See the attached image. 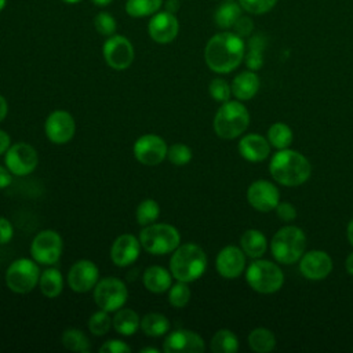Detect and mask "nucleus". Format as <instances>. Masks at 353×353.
<instances>
[{"instance_id":"nucleus-1","label":"nucleus","mask_w":353,"mask_h":353,"mask_svg":"<svg viewBox=\"0 0 353 353\" xmlns=\"http://www.w3.org/2000/svg\"><path fill=\"white\" fill-rule=\"evenodd\" d=\"M245 43L233 30H222L214 34L205 44L204 59L207 66L219 74L230 73L244 59Z\"/></svg>"},{"instance_id":"nucleus-2","label":"nucleus","mask_w":353,"mask_h":353,"mask_svg":"<svg viewBox=\"0 0 353 353\" xmlns=\"http://www.w3.org/2000/svg\"><path fill=\"white\" fill-rule=\"evenodd\" d=\"M269 171L280 185L299 186L309 179L312 167L303 154L287 148L272 157Z\"/></svg>"},{"instance_id":"nucleus-3","label":"nucleus","mask_w":353,"mask_h":353,"mask_svg":"<svg viewBox=\"0 0 353 353\" xmlns=\"http://www.w3.org/2000/svg\"><path fill=\"white\" fill-rule=\"evenodd\" d=\"M207 269V256L201 247L193 243L179 244L171 255L170 272L171 274L185 283L200 279Z\"/></svg>"},{"instance_id":"nucleus-4","label":"nucleus","mask_w":353,"mask_h":353,"mask_svg":"<svg viewBox=\"0 0 353 353\" xmlns=\"http://www.w3.org/2000/svg\"><path fill=\"white\" fill-rule=\"evenodd\" d=\"M248 124V110L240 101L223 102L214 117V131L222 139L240 137L247 130Z\"/></svg>"},{"instance_id":"nucleus-5","label":"nucleus","mask_w":353,"mask_h":353,"mask_svg":"<svg viewBox=\"0 0 353 353\" xmlns=\"http://www.w3.org/2000/svg\"><path fill=\"white\" fill-rule=\"evenodd\" d=\"M306 248V236L303 230L294 225L281 228L270 241L273 258L280 263H294L303 255Z\"/></svg>"},{"instance_id":"nucleus-6","label":"nucleus","mask_w":353,"mask_h":353,"mask_svg":"<svg viewBox=\"0 0 353 353\" xmlns=\"http://www.w3.org/2000/svg\"><path fill=\"white\" fill-rule=\"evenodd\" d=\"M139 241L145 251L153 255H164L172 252L181 243L176 228L168 223H150L143 226L139 233Z\"/></svg>"},{"instance_id":"nucleus-7","label":"nucleus","mask_w":353,"mask_h":353,"mask_svg":"<svg viewBox=\"0 0 353 353\" xmlns=\"http://www.w3.org/2000/svg\"><path fill=\"white\" fill-rule=\"evenodd\" d=\"M245 279L250 287L261 294L276 292L284 283V274L281 269L276 263L259 258L248 266Z\"/></svg>"},{"instance_id":"nucleus-8","label":"nucleus","mask_w":353,"mask_h":353,"mask_svg":"<svg viewBox=\"0 0 353 353\" xmlns=\"http://www.w3.org/2000/svg\"><path fill=\"white\" fill-rule=\"evenodd\" d=\"M40 270L37 262L28 258H19L11 262L6 272L7 287L17 294L30 292L39 283Z\"/></svg>"},{"instance_id":"nucleus-9","label":"nucleus","mask_w":353,"mask_h":353,"mask_svg":"<svg viewBox=\"0 0 353 353\" xmlns=\"http://www.w3.org/2000/svg\"><path fill=\"white\" fill-rule=\"evenodd\" d=\"M128 298L125 284L116 277H105L94 287V301L105 312H116L124 306Z\"/></svg>"},{"instance_id":"nucleus-10","label":"nucleus","mask_w":353,"mask_h":353,"mask_svg":"<svg viewBox=\"0 0 353 353\" xmlns=\"http://www.w3.org/2000/svg\"><path fill=\"white\" fill-rule=\"evenodd\" d=\"M32 258L40 265H54L62 255V237L52 229L39 232L30 244Z\"/></svg>"},{"instance_id":"nucleus-11","label":"nucleus","mask_w":353,"mask_h":353,"mask_svg":"<svg viewBox=\"0 0 353 353\" xmlns=\"http://www.w3.org/2000/svg\"><path fill=\"white\" fill-rule=\"evenodd\" d=\"M102 55L105 62L114 70H124L131 66L134 61V46L123 34L109 36L102 46Z\"/></svg>"},{"instance_id":"nucleus-12","label":"nucleus","mask_w":353,"mask_h":353,"mask_svg":"<svg viewBox=\"0 0 353 353\" xmlns=\"http://www.w3.org/2000/svg\"><path fill=\"white\" fill-rule=\"evenodd\" d=\"M4 164L12 175L23 176L36 170L39 164V154L32 145L26 142H17L6 152Z\"/></svg>"},{"instance_id":"nucleus-13","label":"nucleus","mask_w":353,"mask_h":353,"mask_svg":"<svg viewBox=\"0 0 353 353\" xmlns=\"http://www.w3.org/2000/svg\"><path fill=\"white\" fill-rule=\"evenodd\" d=\"M168 146L165 141L154 134L139 137L132 148L134 157L143 165H157L167 157Z\"/></svg>"},{"instance_id":"nucleus-14","label":"nucleus","mask_w":353,"mask_h":353,"mask_svg":"<svg viewBox=\"0 0 353 353\" xmlns=\"http://www.w3.org/2000/svg\"><path fill=\"white\" fill-rule=\"evenodd\" d=\"M148 33L153 41L159 44H168L174 41L179 33V21L175 14L160 10L150 17Z\"/></svg>"},{"instance_id":"nucleus-15","label":"nucleus","mask_w":353,"mask_h":353,"mask_svg":"<svg viewBox=\"0 0 353 353\" xmlns=\"http://www.w3.org/2000/svg\"><path fill=\"white\" fill-rule=\"evenodd\" d=\"M46 137L57 145L69 142L76 131L73 116L66 110H54L44 123Z\"/></svg>"},{"instance_id":"nucleus-16","label":"nucleus","mask_w":353,"mask_h":353,"mask_svg":"<svg viewBox=\"0 0 353 353\" xmlns=\"http://www.w3.org/2000/svg\"><path fill=\"white\" fill-rule=\"evenodd\" d=\"M247 200L252 208L261 212H269L279 204L280 192L272 182L259 179L248 186Z\"/></svg>"},{"instance_id":"nucleus-17","label":"nucleus","mask_w":353,"mask_h":353,"mask_svg":"<svg viewBox=\"0 0 353 353\" xmlns=\"http://www.w3.org/2000/svg\"><path fill=\"white\" fill-rule=\"evenodd\" d=\"M99 279V270L92 261L80 259L72 265L68 272V284L76 292L92 290Z\"/></svg>"},{"instance_id":"nucleus-18","label":"nucleus","mask_w":353,"mask_h":353,"mask_svg":"<svg viewBox=\"0 0 353 353\" xmlns=\"http://www.w3.org/2000/svg\"><path fill=\"white\" fill-rule=\"evenodd\" d=\"M299 270L305 279L323 280L332 270V259L325 251L312 250L301 256Z\"/></svg>"},{"instance_id":"nucleus-19","label":"nucleus","mask_w":353,"mask_h":353,"mask_svg":"<svg viewBox=\"0 0 353 353\" xmlns=\"http://www.w3.org/2000/svg\"><path fill=\"white\" fill-rule=\"evenodd\" d=\"M205 345L203 338L190 330H175L167 335L163 350L165 353H201Z\"/></svg>"},{"instance_id":"nucleus-20","label":"nucleus","mask_w":353,"mask_h":353,"mask_svg":"<svg viewBox=\"0 0 353 353\" xmlns=\"http://www.w3.org/2000/svg\"><path fill=\"white\" fill-rule=\"evenodd\" d=\"M215 266L222 277L237 279L245 268V254L236 245H226L218 252Z\"/></svg>"},{"instance_id":"nucleus-21","label":"nucleus","mask_w":353,"mask_h":353,"mask_svg":"<svg viewBox=\"0 0 353 353\" xmlns=\"http://www.w3.org/2000/svg\"><path fill=\"white\" fill-rule=\"evenodd\" d=\"M141 252V241L130 233L119 236L110 247V259L119 268L134 263Z\"/></svg>"},{"instance_id":"nucleus-22","label":"nucleus","mask_w":353,"mask_h":353,"mask_svg":"<svg viewBox=\"0 0 353 353\" xmlns=\"http://www.w3.org/2000/svg\"><path fill=\"white\" fill-rule=\"evenodd\" d=\"M239 152L243 159L252 163H259L269 156L270 143L259 134H247L239 142Z\"/></svg>"},{"instance_id":"nucleus-23","label":"nucleus","mask_w":353,"mask_h":353,"mask_svg":"<svg viewBox=\"0 0 353 353\" xmlns=\"http://www.w3.org/2000/svg\"><path fill=\"white\" fill-rule=\"evenodd\" d=\"M230 87L232 94L239 101H248L259 90V77L254 70H244L233 79Z\"/></svg>"},{"instance_id":"nucleus-24","label":"nucleus","mask_w":353,"mask_h":353,"mask_svg":"<svg viewBox=\"0 0 353 353\" xmlns=\"http://www.w3.org/2000/svg\"><path fill=\"white\" fill-rule=\"evenodd\" d=\"M171 272H168L163 266L153 265L143 272L142 281L146 290L154 294H160L168 291V288L171 287Z\"/></svg>"},{"instance_id":"nucleus-25","label":"nucleus","mask_w":353,"mask_h":353,"mask_svg":"<svg viewBox=\"0 0 353 353\" xmlns=\"http://www.w3.org/2000/svg\"><path fill=\"white\" fill-rule=\"evenodd\" d=\"M112 327L124 336H131L137 332L138 327H141V319L138 313L128 307H120L116 310L112 319Z\"/></svg>"},{"instance_id":"nucleus-26","label":"nucleus","mask_w":353,"mask_h":353,"mask_svg":"<svg viewBox=\"0 0 353 353\" xmlns=\"http://www.w3.org/2000/svg\"><path fill=\"white\" fill-rule=\"evenodd\" d=\"M243 8L234 0L223 1L219 4L214 12V22L222 30H229L233 28L236 21L243 15Z\"/></svg>"},{"instance_id":"nucleus-27","label":"nucleus","mask_w":353,"mask_h":353,"mask_svg":"<svg viewBox=\"0 0 353 353\" xmlns=\"http://www.w3.org/2000/svg\"><path fill=\"white\" fill-rule=\"evenodd\" d=\"M240 245L245 255L258 259L265 254L268 248V241L262 232L256 229H248L241 234Z\"/></svg>"},{"instance_id":"nucleus-28","label":"nucleus","mask_w":353,"mask_h":353,"mask_svg":"<svg viewBox=\"0 0 353 353\" xmlns=\"http://www.w3.org/2000/svg\"><path fill=\"white\" fill-rule=\"evenodd\" d=\"M266 46V37L263 34L250 36L247 51L244 54V62L250 70H258L263 65V48Z\"/></svg>"},{"instance_id":"nucleus-29","label":"nucleus","mask_w":353,"mask_h":353,"mask_svg":"<svg viewBox=\"0 0 353 353\" xmlns=\"http://www.w3.org/2000/svg\"><path fill=\"white\" fill-rule=\"evenodd\" d=\"M39 287L44 296L57 298L63 288V279L58 269L48 268L43 273H40Z\"/></svg>"},{"instance_id":"nucleus-30","label":"nucleus","mask_w":353,"mask_h":353,"mask_svg":"<svg viewBox=\"0 0 353 353\" xmlns=\"http://www.w3.org/2000/svg\"><path fill=\"white\" fill-rule=\"evenodd\" d=\"M248 345L256 353H268L274 349L276 336L270 330L265 327H259L250 332Z\"/></svg>"},{"instance_id":"nucleus-31","label":"nucleus","mask_w":353,"mask_h":353,"mask_svg":"<svg viewBox=\"0 0 353 353\" xmlns=\"http://www.w3.org/2000/svg\"><path fill=\"white\" fill-rule=\"evenodd\" d=\"M141 330L148 336H161L170 330V321L164 314L148 313L141 319Z\"/></svg>"},{"instance_id":"nucleus-32","label":"nucleus","mask_w":353,"mask_h":353,"mask_svg":"<svg viewBox=\"0 0 353 353\" xmlns=\"http://www.w3.org/2000/svg\"><path fill=\"white\" fill-rule=\"evenodd\" d=\"M163 7V0H127L124 10L131 18L152 17Z\"/></svg>"},{"instance_id":"nucleus-33","label":"nucleus","mask_w":353,"mask_h":353,"mask_svg":"<svg viewBox=\"0 0 353 353\" xmlns=\"http://www.w3.org/2000/svg\"><path fill=\"white\" fill-rule=\"evenodd\" d=\"M62 345L72 352L87 353L90 352V341L87 335L79 328H68L61 336Z\"/></svg>"},{"instance_id":"nucleus-34","label":"nucleus","mask_w":353,"mask_h":353,"mask_svg":"<svg viewBox=\"0 0 353 353\" xmlns=\"http://www.w3.org/2000/svg\"><path fill=\"white\" fill-rule=\"evenodd\" d=\"M239 349V339L230 330H219L211 339L214 353H234Z\"/></svg>"},{"instance_id":"nucleus-35","label":"nucleus","mask_w":353,"mask_h":353,"mask_svg":"<svg viewBox=\"0 0 353 353\" xmlns=\"http://www.w3.org/2000/svg\"><path fill=\"white\" fill-rule=\"evenodd\" d=\"M292 130L284 123H274L268 130L269 143L279 150L287 149L292 143Z\"/></svg>"},{"instance_id":"nucleus-36","label":"nucleus","mask_w":353,"mask_h":353,"mask_svg":"<svg viewBox=\"0 0 353 353\" xmlns=\"http://www.w3.org/2000/svg\"><path fill=\"white\" fill-rule=\"evenodd\" d=\"M160 215V205L153 199H145L142 200L135 211V219L137 223L141 226H148L150 223H154Z\"/></svg>"},{"instance_id":"nucleus-37","label":"nucleus","mask_w":353,"mask_h":353,"mask_svg":"<svg viewBox=\"0 0 353 353\" xmlns=\"http://www.w3.org/2000/svg\"><path fill=\"white\" fill-rule=\"evenodd\" d=\"M190 295H192L190 288L185 281L178 280L175 284H171V287L168 288V302L174 307L186 306L190 299Z\"/></svg>"},{"instance_id":"nucleus-38","label":"nucleus","mask_w":353,"mask_h":353,"mask_svg":"<svg viewBox=\"0 0 353 353\" xmlns=\"http://www.w3.org/2000/svg\"><path fill=\"white\" fill-rule=\"evenodd\" d=\"M110 327H112V319L109 317L108 312H105L102 309L95 312L94 314H91V317L88 320V328L97 336H102V335L108 334Z\"/></svg>"},{"instance_id":"nucleus-39","label":"nucleus","mask_w":353,"mask_h":353,"mask_svg":"<svg viewBox=\"0 0 353 353\" xmlns=\"http://www.w3.org/2000/svg\"><path fill=\"white\" fill-rule=\"evenodd\" d=\"M94 26L99 34L109 37L116 33L117 22L110 12L101 11L94 17Z\"/></svg>"},{"instance_id":"nucleus-40","label":"nucleus","mask_w":353,"mask_h":353,"mask_svg":"<svg viewBox=\"0 0 353 353\" xmlns=\"http://www.w3.org/2000/svg\"><path fill=\"white\" fill-rule=\"evenodd\" d=\"M192 149L185 143H174L167 150V159L174 165H185L192 160Z\"/></svg>"},{"instance_id":"nucleus-41","label":"nucleus","mask_w":353,"mask_h":353,"mask_svg":"<svg viewBox=\"0 0 353 353\" xmlns=\"http://www.w3.org/2000/svg\"><path fill=\"white\" fill-rule=\"evenodd\" d=\"M208 91L210 95L212 97V99H215L216 102H228L230 99L232 95V87L229 85V83L225 79L221 77H215L211 80L210 85H208Z\"/></svg>"},{"instance_id":"nucleus-42","label":"nucleus","mask_w":353,"mask_h":353,"mask_svg":"<svg viewBox=\"0 0 353 353\" xmlns=\"http://www.w3.org/2000/svg\"><path fill=\"white\" fill-rule=\"evenodd\" d=\"M239 4L245 12L261 15L269 12L277 4V0H239Z\"/></svg>"},{"instance_id":"nucleus-43","label":"nucleus","mask_w":353,"mask_h":353,"mask_svg":"<svg viewBox=\"0 0 353 353\" xmlns=\"http://www.w3.org/2000/svg\"><path fill=\"white\" fill-rule=\"evenodd\" d=\"M233 32L236 34H239L240 37H250L254 32V21L250 18V17H245V15H241L236 23L233 25Z\"/></svg>"},{"instance_id":"nucleus-44","label":"nucleus","mask_w":353,"mask_h":353,"mask_svg":"<svg viewBox=\"0 0 353 353\" xmlns=\"http://www.w3.org/2000/svg\"><path fill=\"white\" fill-rule=\"evenodd\" d=\"M101 353H127L131 352V346L120 339H109L99 347Z\"/></svg>"},{"instance_id":"nucleus-45","label":"nucleus","mask_w":353,"mask_h":353,"mask_svg":"<svg viewBox=\"0 0 353 353\" xmlns=\"http://www.w3.org/2000/svg\"><path fill=\"white\" fill-rule=\"evenodd\" d=\"M274 210H276L277 216L284 222H291L296 218V210L291 203H285V201L280 203L279 201V204L276 205Z\"/></svg>"},{"instance_id":"nucleus-46","label":"nucleus","mask_w":353,"mask_h":353,"mask_svg":"<svg viewBox=\"0 0 353 353\" xmlns=\"http://www.w3.org/2000/svg\"><path fill=\"white\" fill-rule=\"evenodd\" d=\"M12 236H14V228L11 222L7 218L0 216V244L10 243Z\"/></svg>"},{"instance_id":"nucleus-47","label":"nucleus","mask_w":353,"mask_h":353,"mask_svg":"<svg viewBox=\"0 0 353 353\" xmlns=\"http://www.w3.org/2000/svg\"><path fill=\"white\" fill-rule=\"evenodd\" d=\"M12 182V174L7 167L0 165V189L10 186Z\"/></svg>"},{"instance_id":"nucleus-48","label":"nucleus","mask_w":353,"mask_h":353,"mask_svg":"<svg viewBox=\"0 0 353 353\" xmlns=\"http://www.w3.org/2000/svg\"><path fill=\"white\" fill-rule=\"evenodd\" d=\"M10 146H11V138H10V135H8L6 131L0 130V154L6 153Z\"/></svg>"},{"instance_id":"nucleus-49","label":"nucleus","mask_w":353,"mask_h":353,"mask_svg":"<svg viewBox=\"0 0 353 353\" xmlns=\"http://www.w3.org/2000/svg\"><path fill=\"white\" fill-rule=\"evenodd\" d=\"M179 0H165L164 1V10L175 14L179 10Z\"/></svg>"},{"instance_id":"nucleus-50","label":"nucleus","mask_w":353,"mask_h":353,"mask_svg":"<svg viewBox=\"0 0 353 353\" xmlns=\"http://www.w3.org/2000/svg\"><path fill=\"white\" fill-rule=\"evenodd\" d=\"M7 113H8V103H7L6 98L0 94V123L6 119Z\"/></svg>"},{"instance_id":"nucleus-51","label":"nucleus","mask_w":353,"mask_h":353,"mask_svg":"<svg viewBox=\"0 0 353 353\" xmlns=\"http://www.w3.org/2000/svg\"><path fill=\"white\" fill-rule=\"evenodd\" d=\"M345 268H346V272H347L350 276H353V252H350V254L346 256Z\"/></svg>"},{"instance_id":"nucleus-52","label":"nucleus","mask_w":353,"mask_h":353,"mask_svg":"<svg viewBox=\"0 0 353 353\" xmlns=\"http://www.w3.org/2000/svg\"><path fill=\"white\" fill-rule=\"evenodd\" d=\"M347 240L353 245V218L350 219V222L347 225Z\"/></svg>"},{"instance_id":"nucleus-53","label":"nucleus","mask_w":353,"mask_h":353,"mask_svg":"<svg viewBox=\"0 0 353 353\" xmlns=\"http://www.w3.org/2000/svg\"><path fill=\"white\" fill-rule=\"evenodd\" d=\"M97 7H101V8H103V7H106V6H109L113 0H91Z\"/></svg>"},{"instance_id":"nucleus-54","label":"nucleus","mask_w":353,"mask_h":353,"mask_svg":"<svg viewBox=\"0 0 353 353\" xmlns=\"http://www.w3.org/2000/svg\"><path fill=\"white\" fill-rule=\"evenodd\" d=\"M142 353H145V352H152V353H159V350L157 349H154V347H143L142 350H141Z\"/></svg>"},{"instance_id":"nucleus-55","label":"nucleus","mask_w":353,"mask_h":353,"mask_svg":"<svg viewBox=\"0 0 353 353\" xmlns=\"http://www.w3.org/2000/svg\"><path fill=\"white\" fill-rule=\"evenodd\" d=\"M6 6H7V0H0V12L6 8Z\"/></svg>"},{"instance_id":"nucleus-56","label":"nucleus","mask_w":353,"mask_h":353,"mask_svg":"<svg viewBox=\"0 0 353 353\" xmlns=\"http://www.w3.org/2000/svg\"><path fill=\"white\" fill-rule=\"evenodd\" d=\"M62 1L66 4H76V3H80L81 0H62Z\"/></svg>"},{"instance_id":"nucleus-57","label":"nucleus","mask_w":353,"mask_h":353,"mask_svg":"<svg viewBox=\"0 0 353 353\" xmlns=\"http://www.w3.org/2000/svg\"><path fill=\"white\" fill-rule=\"evenodd\" d=\"M223 1H230V0H223Z\"/></svg>"}]
</instances>
